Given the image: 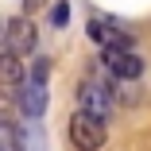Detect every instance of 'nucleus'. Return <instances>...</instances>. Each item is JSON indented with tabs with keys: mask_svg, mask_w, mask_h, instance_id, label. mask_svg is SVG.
<instances>
[{
	"mask_svg": "<svg viewBox=\"0 0 151 151\" xmlns=\"http://www.w3.org/2000/svg\"><path fill=\"white\" fill-rule=\"evenodd\" d=\"M66 132H70V143H74L78 151H101L105 139H109V120L97 116V112H89V109H78V112L70 116Z\"/></svg>",
	"mask_w": 151,
	"mask_h": 151,
	"instance_id": "nucleus-1",
	"label": "nucleus"
},
{
	"mask_svg": "<svg viewBox=\"0 0 151 151\" xmlns=\"http://www.w3.org/2000/svg\"><path fill=\"white\" fill-rule=\"evenodd\" d=\"M101 66L116 78V81H136L143 74V58L132 47H105L101 50Z\"/></svg>",
	"mask_w": 151,
	"mask_h": 151,
	"instance_id": "nucleus-2",
	"label": "nucleus"
},
{
	"mask_svg": "<svg viewBox=\"0 0 151 151\" xmlns=\"http://www.w3.org/2000/svg\"><path fill=\"white\" fill-rule=\"evenodd\" d=\"M78 101H81V109H89V112H97V116H112V109H116V97L109 93V89L89 74V78H81L78 81Z\"/></svg>",
	"mask_w": 151,
	"mask_h": 151,
	"instance_id": "nucleus-3",
	"label": "nucleus"
},
{
	"mask_svg": "<svg viewBox=\"0 0 151 151\" xmlns=\"http://www.w3.org/2000/svg\"><path fill=\"white\" fill-rule=\"evenodd\" d=\"M85 35L93 39L101 50H105V47H136L132 31L116 27V23H112V19H105V16H89V23H85Z\"/></svg>",
	"mask_w": 151,
	"mask_h": 151,
	"instance_id": "nucleus-4",
	"label": "nucleus"
},
{
	"mask_svg": "<svg viewBox=\"0 0 151 151\" xmlns=\"http://www.w3.org/2000/svg\"><path fill=\"white\" fill-rule=\"evenodd\" d=\"M16 105H19V112L27 120H39L47 112V81H39V78L27 74V81L16 89Z\"/></svg>",
	"mask_w": 151,
	"mask_h": 151,
	"instance_id": "nucleus-5",
	"label": "nucleus"
},
{
	"mask_svg": "<svg viewBox=\"0 0 151 151\" xmlns=\"http://www.w3.org/2000/svg\"><path fill=\"white\" fill-rule=\"evenodd\" d=\"M35 43H39V31H35L31 16H27V12H23V16H12V19H8V47L19 50V54H31Z\"/></svg>",
	"mask_w": 151,
	"mask_h": 151,
	"instance_id": "nucleus-6",
	"label": "nucleus"
},
{
	"mask_svg": "<svg viewBox=\"0 0 151 151\" xmlns=\"http://www.w3.org/2000/svg\"><path fill=\"white\" fill-rule=\"evenodd\" d=\"M4 81L12 85V89H19L27 78H23V66H19V50H12V47H4Z\"/></svg>",
	"mask_w": 151,
	"mask_h": 151,
	"instance_id": "nucleus-7",
	"label": "nucleus"
},
{
	"mask_svg": "<svg viewBox=\"0 0 151 151\" xmlns=\"http://www.w3.org/2000/svg\"><path fill=\"white\" fill-rule=\"evenodd\" d=\"M50 23L54 27H66L70 23V4L62 0V4H50Z\"/></svg>",
	"mask_w": 151,
	"mask_h": 151,
	"instance_id": "nucleus-8",
	"label": "nucleus"
},
{
	"mask_svg": "<svg viewBox=\"0 0 151 151\" xmlns=\"http://www.w3.org/2000/svg\"><path fill=\"white\" fill-rule=\"evenodd\" d=\"M47 74H50V62H47V58H35V66H31V78L47 81Z\"/></svg>",
	"mask_w": 151,
	"mask_h": 151,
	"instance_id": "nucleus-9",
	"label": "nucleus"
},
{
	"mask_svg": "<svg viewBox=\"0 0 151 151\" xmlns=\"http://www.w3.org/2000/svg\"><path fill=\"white\" fill-rule=\"evenodd\" d=\"M35 8H43V0H23V12H27V16H31Z\"/></svg>",
	"mask_w": 151,
	"mask_h": 151,
	"instance_id": "nucleus-10",
	"label": "nucleus"
}]
</instances>
